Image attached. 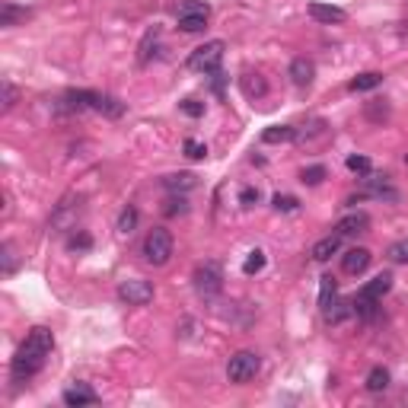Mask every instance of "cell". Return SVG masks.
Masks as SVG:
<instances>
[{"instance_id":"obj_14","label":"cell","mask_w":408,"mask_h":408,"mask_svg":"<svg viewBox=\"0 0 408 408\" xmlns=\"http://www.w3.org/2000/svg\"><path fill=\"white\" fill-rule=\"evenodd\" d=\"M93 112H102L106 118H122L125 102L115 99V96H108V93H93Z\"/></svg>"},{"instance_id":"obj_4","label":"cell","mask_w":408,"mask_h":408,"mask_svg":"<svg viewBox=\"0 0 408 408\" xmlns=\"http://www.w3.org/2000/svg\"><path fill=\"white\" fill-rule=\"evenodd\" d=\"M223 51H227V42L223 38H214V42H204L201 48H195L188 55V71L195 73H214L223 61Z\"/></svg>"},{"instance_id":"obj_18","label":"cell","mask_w":408,"mask_h":408,"mask_svg":"<svg viewBox=\"0 0 408 408\" xmlns=\"http://www.w3.org/2000/svg\"><path fill=\"white\" fill-rule=\"evenodd\" d=\"M338 249H342V233H332V237L319 239V243L313 246V252H309V255H313L316 262H329L332 255H338Z\"/></svg>"},{"instance_id":"obj_33","label":"cell","mask_w":408,"mask_h":408,"mask_svg":"<svg viewBox=\"0 0 408 408\" xmlns=\"http://www.w3.org/2000/svg\"><path fill=\"white\" fill-rule=\"evenodd\" d=\"M300 179L307 182V185H319V182L325 179V166H307V169L300 172Z\"/></svg>"},{"instance_id":"obj_26","label":"cell","mask_w":408,"mask_h":408,"mask_svg":"<svg viewBox=\"0 0 408 408\" xmlns=\"http://www.w3.org/2000/svg\"><path fill=\"white\" fill-rule=\"evenodd\" d=\"M386 258L389 262H395V265H408V239H399V243L389 246Z\"/></svg>"},{"instance_id":"obj_5","label":"cell","mask_w":408,"mask_h":408,"mask_svg":"<svg viewBox=\"0 0 408 408\" xmlns=\"http://www.w3.org/2000/svg\"><path fill=\"white\" fill-rule=\"evenodd\" d=\"M211 20V7L201 0H179L176 3V22L182 32H201Z\"/></svg>"},{"instance_id":"obj_37","label":"cell","mask_w":408,"mask_h":408,"mask_svg":"<svg viewBox=\"0 0 408 408\" xmlns=\"http://www.w3.org/2000/svg\"><path fill=\"white\" fill-rule=\"evenodd\" d=\"M179 108L188 115V118H201V115H204V102H198V99H185Z\"/></svg>"},{"instance_id":"obj_12","label":"cell","mask_w":408,"mask_h":408,"mask_svg":"<svg viewBox=\"0 0 408 408\" xmlns=\"http://www.w3.org/2000/svg\"><path fill=\"white\" fill-rule=\"evenodd\" d=\"M323 316H325V323L329 325H342V323H348V319H351L354 316V300H332L329 307L323 309Z\"/></svg>"},{"instance_id":"obj_11","label":"cell","mask_w":408,"mask_h":408,"mask_svg":"<svg viewBox=\"0 0 408 408\" xmlns=\"http://www.w3.org/2000/svg\"><path fill=\"white\" fill-rule=\"evenodd\" d=\"M370 249H348L342 255V268H344V274H364L367 268H370Z\"/></svg>"},{"instance_id":"obj_16","label":"cell","mask_w":408,"mask_h":408,"mask_svg":"<svg viewBox=\"0 0 408 408\" xmlns=\"http://www.w3.org/2000/svg\"><path fill=\"white\" fill-rule=\"evenodd\" d=\"M313 77H316V64L309 57H294V61H290V80H294L297 86H309Z\"/></svg>"},{"instance_id":"obj_9","label":"cell","mask_w":408,"mask_h":408,"mask_svg":"<svg viewBox=\"0 0 408 408\" xmlns=\"http://www.w3.org/2000/svg\"><path fill=\"white\" fill-rule=\"evenodd\" d=\"M393 274H389V272H380V274H377V278H373V281H367V284L364 287H360V294L358 297H364V300H377V303H380L383 300V297H386L389 294V290H393Z\"/></svg>"},{"instance_id":"obj_32","label":"cell","mask_w":408,"mask_h":408,"mask_svg":"<svg viewBox=\"0 0 408 408\" xmlns=\"http://www.w3.org/2000/svg\"><path fill=\"white\" fill-rule=\"evenodd\" d=\"M16 20H26V10L13 7V3H3V13H0V26H13Z\"/></svg>"},{"instance_id":"obj_6","label":"cell","mask_w":408,"mask_h":408,"mask_svg":"<svg viewBox=\"0 0 408 408\" xmlns=\"http://www.w3.org/2000/svg\"><path fill=\"white\" fill-rule=\"evenodd\" d=\"M258 367H262V358H258L255 351H237L227 364V380L237 383V386H243V383L255 380Z\"/></svg>"},{"instance_id":"obj_35","label":"cell","mask_w":408,"mask_h":408,"mask_svg":"<svg viewBox=\"0 0 408 408\" xmlns=\"http://www.w3.org/2000/svg\"><path fill=\"white\" fill-rule=\"evenodd\" d=\"M185 211H188V201L179 195V198H169V201H166L163 214H166V217H176V214H185Z\"/></svg>"},{"instance_id":"obj_22","label":"cell","mask_w":408,"mask_h":408,"mask_svg":"<svg viewBox=\"0 0 408 408\" xmlns=\"http://www.w3.org/2000/svg\"><path fill=\"white\" fill-rule=\"evenodd\" d=\"M367 393H386L389 389V370L386 367H373L370 373H367Z\"/></svg>"},{"instance_id":"obj_23","label":"cell","mask_w":408,"mask_h":408,"mask_svg":"<svg viewBox=\"0 0 408 408\" xmlns=\"http://www.w3.org/2000/svg\"><path fill=\"white\" fill-rule=\"evenodd\" d=\"M137 220H141L137 208H131V204H128V208L118 214V233H122V237H131V233L137 230Z\"/></svg>"},{"instance_id":"obj_29","label":"cell","mask_w":408,"mask_h":408,"mask_svg":"<svg viewBox=\"0 0 408 408\" xmlns=\"http://www.w3.org/2000/svg\"><path fill=\"white\" fill-rule=\"evenodd\" d=\"M157 38H160L157 29H150V32L143 36V42H141V55H137V57H141V64H147V61L153 57V51H150V48H157Z\"/></svg>"},{"instance_id":"obj_34","label":"cell","mask_w":408,"mask_h":408,"mask_svg":"<svg viewBox=\"0 0 408 408\" xmlns=\"http://www.w3.org/2000/svg\"><path fill=\"white\" fill-rule=\"evenodd\" d=\"M272 204H274V211H297L300 208V201H297L294 195H281V192L272 198Z\"/></svg>"},{"instance_id":"obj_7","label":"cell","mask_w":408,"mask_h":408,"mask_svg":"<svg viewBox=\"0 0 408 408\" xmlns=\"http://www.w3.org/2000/svg\"><path fill=\"white\" fill-rule=\"evenodd\" d=\"M118 300L128 307H147L153 300V284L143 278H128L118 284Z\"/></svg>"},{"instance_id":"obj_8","label":"cell","mask_w":408,"mask_h":408,"mask_svg":"<svg viewBox=\"0 0 408 408\" xmlns=\"http://www.w3.org/2000/svg\"><path fill=\"white\" fill-rule=\"evenodd\" d=\"M358 198H377V201H393V204H395V201H399V192H395L386 179L370 176V179H364V192H360Z\"/></svg>"},{"instance_id":"obj_19","label":"cell","mask_w":408,"mask_h":408,"mask_svg":"<svg viewBox=\"0 0 408 408\" xmlns=\"http://www.w3.org/2000/svg\"><path fill=\"white\" fill-rule=\"evenodd\" d=\"M380 83H383L380 71H367V73H358V77L348 83V90H351V93H370V90H377Z\"/></svg>"},{"instance_id":"obj_28","label":"cell","mask_w":408,"mask_h":408,"mask_svg":"<svg viewBox=\"0 0 408 408\" xmlns=\"http://www.w3.org/2000/svg\"><path fill=\"white\" fill-rule=\"evenodd\" d=\"M262 268H265V252H262V249H252L249 258L243 262V272L246 274H258Z\"/></svg>"},{"instance_id":"obj_2","label":"cell","mask_w":408,"mask_h":408,"mask_svg":"<svg viewBox=\"0 0 408 408\" xmlns=\"http://www.w3.org/2000/svg\"><path fill=\"white\" fill-rule=\"evenodd\" d=\"M141 255L147 265L153 268H163L166 262L172 258V233L163 227H153L147 237H143V246H141Z\"/></svg>"},{"instance_id":"obj_27","label":"cell","mask_w":408,"mask_h":408,"mask_svg":"<svg viewBox=\"0 0 408 408\" xmlns=\"http://www.w3.org/2000/svg\"><path fill=\"white\" fill-rule=\"evenodd\" d=\"M90 246H93V237H90V233H83V230H77V233H71V237H67V249H71V252H86Z\"/></svg>"},{"instance_id":"obj_38","label":"cell","mask_w":408,"mask_h":408,"mask_svg":"<svg viewBox=\"0 0 408 408\" xmlns=\"http://www.w3.org/2000/svg\"><path fill=\"white\" fill-rule=\"evenodd\" d=\"M258 198H262V195H258V188H243V192H239V204H243V208H252V204H258Z\"/></svg>"},{"instance_id":"obj_25","label":"cell","mask_w":408,"mask_h":408,"mask_svg":"<svg viewBox=\"0 0 408 408\" xmlns=\"http://www.w3.org/2000/svg\"><path fill=\"white\" fill-rule=\"evenodd\" d=\"M0 272H3V274H13L16 272V249H13V243L0 246Z\"/></svg>"},{"instance_id":"obj_3","label":"cell","mask_w":408,"mask_h":408,"mask_svg":"<svg viewBox=\"0 0 408 408\" xmlns=\"http://www.w3.org/2000/svg\"><path fill=\"white\" fill-rule=\"evenodd\" d=\"M192 284H195V294L198 297H204V300H214L217 294L223 290V268H220V262H201L198 268H195V274H192Z\"/></svg>"},{"instance_id":"obj_10","label":"cell","mask_w":408,"mask_h":408,"mask_svg":"<svg viewBox=\"0 0 408 408\" xmlns=\"http://www.w3.org/2000/svg\"><path fill=\"white\" fill-rule=\"evenodd\" d=\"M64 405L67 408H83V405H96L99 402V395L93 393V386H86V383H77V386H71V389H64Z\"/></svg>"},{"instance_id":"obj_39","label":"cell","mask_w":408,"mask_h":408,"mask_svg":"<svg viewBox=\"0 0 408 408\" xmlns=\"http://www.w3.org/2000/svg\"><path fill=\"white\" fill-rule=\"evenodd\" d=\"M211 86H214V93H217V96L223 93V73H220V71L211 73Z\"/></svg>"},{"instance_id":"obj_30","label":"cell","mask_w":408,"mask_h":408,"mask_svg":"<svg viewBox=\"0 0 408 408\" xmlns=\"http://www.w3.org/2000/svg\"><path fill=\"white\" fill-rule=\"evenodd\" d=\"M344 166H348V169H351V172H358V176H370V169H373V163H370V160H367V157H358V153L344 160Z\"/></svg>"},{"instance_id":"obj_13","label":"cell","mask_w":408,"mask_h":408,"mask_svg":"<svg viewBox=\"0 0 408 408\" xmlns=\"http://www.w3.org/2000/svg\"><path fill=\"white\" fill-rule=\"evenodd\" d=\"M198 185V176H192V172H172V176H163V188L172 195H185L192 192V188Z\"/></svg>"},{"instance_id":"obj_15","label":"cell","mask_w":408,"mask_h":408,"mask_svg":"<svg viewBox=\"0 0 408 408\" xmlns=\"http://www.w3.org/2000/svg\"><path fill=\"white\" fill-rule=\"evenodd\" d=\"M309 16H313L316 22H344L348 20V13H344L342 7H332V3H319V0H316V3H309Z\"/></svg>"},{"instance_id":"obj_36","label":"cell","mask_w":408,"mask_h":408,"mask_svg":"<svg viewBox=\"0 0 408 408\" xmlns=\"http://www.w3.org/2000/svg\"><path fill=\"white\" fill-rule=\"evenodd\" d=\"M16 99H20V90H16L10 80H3V112H10V108L16 106Z\"/></svg>"},{"instance_id":"obj_1","label":"cell","mask_w":408,"mask_h":408,"mask_svg":"<svg viewBox=\"0 0 408 408\" xmlns=\"http://www.w3.org/2000/svg\"><path fill=\"white\" fill-rule=\"evenodd\" d=\"M51 351H55V335H51V329L36 325V329L26 335V342L20 344V351H16V358H13V367H10L13 383L32 380V377L45 367V360H48Z\"/></svg>"},{"instance_id":"obj_17","label":"cell","mask_w":408,"mask_h":408,"mask_svg":"<svg viewBox=\"0 0 408 408\" xmlns=\"http://www.w3.org/2000/svg\"><path fill=\"white\" fill-rule=\"evenodd\" d=\"M367 227H370V217L367 214H348V217H342V220H338V233H342V237H358V233H367Z\"/></svg>"},{"instance_id":"obj_31","label":"cell","mask_w":408,"mask_h":408,"mask_svg":"<svg viewBox=\"0 0 408 408\" xmlns=\"http://www.w3.org/2000/svg\"><path fill=\"white\" fill-rule=\"evenodd\" d=\"M182 150H185L188 160H204V157H208V147H204L201 141H195V137H188V141L182 143Z\"/></svg>"},{"instance_id":"obj_21","label":"cell","mask_w":408,"mask_h":408,"mask_svg":"<svg viewBox=\"0 0 408 408\" xmlns=\"http://www.w3.org/2000/svg\"><path fill=\"white\" fill-rule=\"evenodd\" d=\"M297 137V128L294 125H272V128L262 131V141L265 143H287Z\"/></svg>"},{"instance_id":"obj_24","label":"cell","mask_w":408,"mask_h":408,"mask_svg":"<svg viewBox=\"0 0 408 408\" xmlns=\"http://www.w3.org/2000/svg\"><path fill=\"white\" fill-rule=\"evenodd\" d=\"M335 294H338V284H335V278L332 274H325V278H319V307H329L332 300H335Z\"/></svg>"},{"instance_id":"obj_20","label":"cell","mask_w":408,"mask_h":408,"mask_svg":"<svg viewBox=\"0 0 408 408\" xmlns=\"http://www.w3.org/2000/svg\"><path fill=\"white\" fill-rule=\"evenodd\" d=\"M239 86H243V93L249 96V99H258V96L268 93V83L262 73H243V77H239Z\"/></svg>"}]
</instances>
